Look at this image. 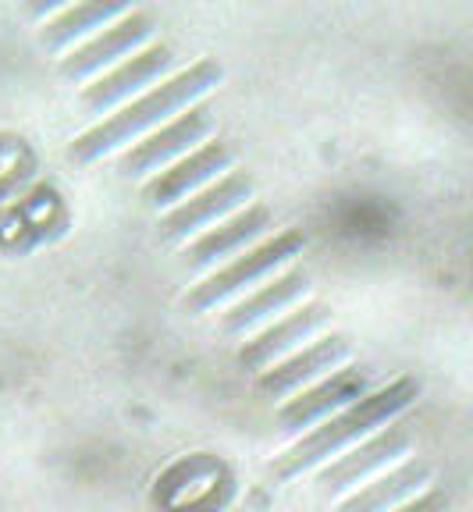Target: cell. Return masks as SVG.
<instances>
[{"label": "cell", "mask_w": 473, "mask_h": 512, "mask_svg": "<svg viewBox=\"0 0 473 512\" xmlns=\"http://www.w3.org/2000/svg\"><path fill=\"white\" fill-rule=\"evenodd\" d=\"M217 79H221V68H217L214 61L193 64V68H189V72H182L178 79L164 82L161 89L146 93L139 104L125 107V111H118L111 121H104V125H97V128H89L86 136L75 139V143H72V160H82V164L97 160L100 153H107L111 146H118L121 139H132L136 132H143L146 125L168 118L175 107L189 104V100H196L200 93H207Z\"/></svg>", "instance_id": "obj_1"}, {"label": "cell", "mask_w": 473, "mask_h": 512, "mask_svg": "<svg viewBox=\"0 0 473 512\" xmlns=\"http://www.w3.org/2000/svg\"><path fill=\"white\" fill-rule=\"evenodd\" d=\"M331 320L328 306H303V310H296L289 320H281L278 328L264 331L260 338H253V342L242 349V367H264L267 360H274L278 352L292 349V345L299 342V338H310V331L324 328Z\"/></svg>", "instance_id": "obj_10"}, {"label": "cell", "mask_w": 473, "mask_h": 512, "mask_svg": "<svg viewBox=\"0 0 473 512\" xmlns=\"http://www.w3.org/2000/svg\"><path fill=\"white\" fill-rule=\"evenodd\" d=\"M303 232H285L278 235V239H271L267 246L253 249V253H246L242 260H235L232 267H225L221 274H214L210 281H200V285L189 292V306H196V310H207V306H214L217 299L232 296L235 288L249 285V281H257L260 274H267L271 267H278L281 260H289V256H296L299 249H303Z\"/></svg>", "instance_id": "obj_3"}, {"label": "cell", "mask_w": 473, "mask_h": 512, "mask_svg": "<svg viewBox=\"0 0 473 512\" xmlns=\"http://www.w3.org/2000/svg\"><path fill=\"white\" fill-rule=\"evenodd\" d=\"M424 477V466H402L399 473H392V477H385V480H377L374 488H367L363 495H356V498H349V502L342 505L338 512H381L385 509L392 498H399V495H406L417 480Z\"/></svg>", "instance_id": "obj_15"}, {"label": "cell", "mask_w": 473, "mask_h": 512, "mask_svg": "<svg viewBox=\"0 0 473 512\" xmlns=\"http://www.w3.org/2000/svg\"><path fill=\"white\" fill-rule=\"evenodd\" d=\"M409 395H413V384L409 381H399L395 388H385V392L377 395H367V399L360 402L356 409H349V413L335 416V420H328V424H321L313 434H306L299 445H292L285 456L274 463V473H278L281 480L296 477L299 470H306L310 463H317V459L331 456V452H338V448L345 445V441H353L356 434L370 431L374 424H381L385 416H392L399 406H406Z\"/></svg>", "instance_id": "obj_2"}, {"label": "cell", "mask_w": 473, "mask_h": 512, "mask_svg": "<svg viewBox=\"0 0 473 512\" xmlns=\"http://www.w3.org/2000/svg\"><path fill=\"white\" fill-rule=\"evenodd\" d=\"M118 15H121L118 4H82V8H72L68 15L57 18V22H50L47 32H43V43L47 47H61L65 40L79 36V32H89L93 25H104Z\"/></svg>", "instance_id": "obj_16"}, {"label": "cell", "mask_w": 473, "mask_h": 512, "mask_svg": "<svg viewBox=\"0 0 473 512\" xmlns=\"http://www.w3.org/2000/svg\"><path fill=\"white\" fill-rule=\"evenodd\" d=\"M171 64H175V54H171L168 47H150V50H143L136 61L118 68L114 75H104L100 82H93L82 100H86L89 111H104V107H111L114 100H121L125 93H132V89L146 86V82H153L157 75H164Z\"/></svg>", "instance_id": "obj_7"}, {"label": "cell", "mask_w": 473, "mask_h": 512, "mask_svg": "<svg viewBox=\"0 0 473 512\" xmlns=\"http://www.w3.org/2000/svg\"><path fill=\"white\" fill-rule=\"evenodd\" d=\"M210 125H214V121H210L207 107H196V111L182 114L175 125H168L164 132L143 139L136 150L125 153V157H121V171H125V175H139V171H146V168H153V164H161V160L175 157V153H182L185 146H193L196 139L207 136Z\"/></svg>", "instance_id": "obj_4"}, {"label": "cell", "mask_w": 473, "mask_h": 512, "mask_svg": "<svg viewBox=\"0 0 473 512\" xmlns=\"http://www.w3.org/2000/svg\"><path fill=\"white\" fill-rule=\"evenodd\" d=\"M267 228H271V210H267V207L246 210L242 217L228 221L225 228H217V232H210V235H203V239H196L193 246L185 249V264H189V267H207L210 260L235 253V249L246 246V242L253 239V235L267 232Z\"/></svg>", "instance_id": "obj_12"}, {"label": "cell", "mask_w": 473, "mask_h": 512, "mask_svg": "<svg viewBox=\"0 0 473 512\" xmlns=\"http://www.w3.org/2000/svg\"><path fill=\"white\" fill-rule=\"evenodd\" d=\"M306 285H310V274L303 271V267H296V271L281 274L274 285H267L264 292H257V296L242 299L239 306H232V310L225 313V328L228 331H246L253 328L257 320H264L267 313L281 310L285 303H292L296 296H303Z\"/></svg>", "instance_id": "obj_13"}, {"label": "cell", "mask_w": 473, "mask_h": 512, "mask_svg": "<svg viewBox=\"0 0 473 512\" xmlns=\"http://www.w3.org/2000/svg\"><path fill=\"white\" fill-rule=\"evenodd\" d=\"M349 356V345L342 342V338H321L317 345H310L306 352H299V356H292V360H285L281 367L267 370V374H260V388L264 392H289V388H296V384L310 381L313 374H324L328 367H338V360H345Z\"/></svg>", "instance_id": "obj_11"}, {"label": "cell", "mask_w": 473, "mask_h": 512, "mask_svg": "<svg viewBox=\"0 0 473 512\" xmlns=\"http://www.w3.org/2000/svg\"><path fill=\"white\" fill-rule=\"evenodd\" d=\"M438 505H441V498H427V502L413 505V509H406V512H438Z\"/></svg>", "instance_id": "obj_17"}, {"label": "cell", "mask_w": 473, "mask_h": 512, "mask_svg": "<svg viewBox=\"0 0 473 512\" xmlns=\"http://www.w3.org/2000/svg\"><path fill=\"white\" fill-rule=\"evenodd\" d=\"M249 196H253V185H249V178L246 175H228L225 182L214 185V189H207L203 196H196L193 203H185V207L171 210V214L161 221V228H164V235H168V239H182V235L196 232L200 224L214 221V217H221L225 210L246 203Z\"/></svg>", "instance_id": "obj_5"}, {"label": "cell", "mask_w": 473, "mask_h": 512, "mask_svg": "<svg viewBox=\"0 0 473 512\" xmlns=\"http://www.w3.org/2000/svg\"><path fill=\"white\" fill-rule=\"evenodd\" d=\"M363 392H367V374H363L360 367H345L338 377H331V381L317 384V388H310V392H303L292 402H285L281 413H278V420L285 427H306V424H313L321 413L345 406V402H353L356 395H363Z\"/></svg>", "instance_id": "obj_6"}, {"label": "cell", "mask_w": 473, "mask_h": 512, "mask_svg": "<svg viewBox=\"0 0 473 512\" xmlns=\"http://www.w3.org/2000/svg\"><path fill=\"white\" fill-rule=\"evenodd\" d=\"M228 164H232V153H228L221 143H210V146H203L196 157H189V160H182V164H175V168H168L161 178H153V182L143 189V196L150 203H157V207H164V203L178 200L185 189H193V185L207 182V178L217 175V171H225Z\"/></svg>", "instance_id": "obj_9"}, {"label": "cell", "mask_w": 473, "mask_h": 512, "mask_svg": "<svg viewBox=\"0 0 473 512\" xmlns=\"http://www.w3.org/2000/svg\"><path fill=\"white\" fill-rule=\"evenodd\" d=\"M406 445V431H388V434H381V438H374V441H367L363 448H356V452H349L345 459H338L335 466H328V470L321 473V484L328 491H338V488H345L349 480H356V477H363L367 470H374L377 463H385V459H392L399 448Z\"/></svg>", "instance_id": "obj_14"}, {"label": "cell", "mask_w": 473, "mask_h": 512, "mask_svg": "<svg viewBox=\"0 0 473 512\" xmlns=\"http://www.w3.org/2000/svg\"><path fill=\"white\" fill-rule=\"evenodd\" d=\"M146 36H150L146 18H129V22H121V25H114L111 32H104L100 40L86 43V47H79L75 54H68L65 61H61V68H57V75H61V79H82V75H89L93 68H100V64L129 54Z\"/></svg>", "instance_id": "obj_8"}]
</instances>
